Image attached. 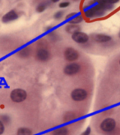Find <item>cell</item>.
<instances>
[{
	"mask_svg": "<svg viewBox=\"0 0 120 135\" xmlns=\"http://www.w3.org/2000/svg\"><path fill=\"white\" fill-rule=\"evenodd\" d=\"M27 98V92L22 89H15L10 93V98L13 102L20 103Z\"/></svg>",
	"mask_w": 120,
	"mask_h": 135,
	"instance_id": "cell-1",
	"label": "cell"
},
{
	"mask_svg": "<svg viewBox=\"0 0 120 135\" xmlns=\"http://www.w3.org/2000/svg\"><path fill=\"white\" fill-rule=\"evenodd\" d=\"M82 66L77 62H69L63 68V73L68 76H73L77 75L81 71Z\"/></svg>",
	"mask_w": 120,
	"mask_h": 135,
	"instance_id": "cell-2",
	"label": "cell"
},
{
	"mask_svg": "<svg viewBox=\"0 0 120 135\" xmlns=\"http://www.w3.org/2000/svg\"><path fill=\"white\" fill-rule=\"evenodd\" d=\"M71 99L74 102H82L88 97V93L86 89L82 88H77L70 93Z\"/></svg>",
	"mask_w": 120,
	"mask_h": 135,
	"instance_id": "cell-3",
	"label": "cell"
},
{
	"mask_svg": "<svg viewBox=\"0 0 120 135\" xmlns=\"http://www.w3.org/2000/svg\"><path fill=\"white\" fill-rule=\"evenodd\" d=\"M63 57H64V59L67 61L74 62L79 59L80 53L77 49H74V47H68L67 49H65L64 52H63Z\"/></svg>",
	"mask_w": 120,
	"mask_h": 135,
	"instance_id": "cell-4",
	"label": "cell"
},
{
	"mask_svg": "<svg viewBox=\"0 0 120 135\" xmlns=\"http://www.w3.org/2000/svg\"><path fill=\"white\" fill-rule=\"evenodd\" d=\"M35 58L41 62H47L51 58V52L46 47H39L35 52Z\"/></svg>",
	"mask_w": 120,
	"mask_h": 135,
	"instance_id": "cell-5",
	"label": "cell"
},
{
	"mask_svg": "<svg viewBox=\"0 0 120 135\" xmlns=\"http://www.w3.org/2000/svg\"><path fill=\"white\" fill-rule=\"evenodd\" d=\"M72 39L78 44H86L89 42L90 37L87 34L79 30L72 35Z\"/></svg>",
	"mask_w": 120,
	"mask_h": 135,
	"instance_id": "cell-6",
	"label": "cell"
},
{
	"mask_svg": "<svg viewBox=\"0 0 120 135\" xmlns=\"http://www.w3.org/2000/svg\"><path fill=\"white\" fill-rule=\"evenodd\" d=\"M100 127L101 130L105 133L112 132L116 127V121L112 118H106L101 122Z\"/></svg>",
	"mask_w": 120,
	"mask_h": 135,
	"instance_id": "cell-7",
	"label": "cell"
},
{
	"mask_svg": "<svg viewBox=\"0 0 120 135\" xmlns=\"http://www.w3.org/2000/svg\"><path fill=\"white\" fill-rule=\"evenodd\" d=\"M19 18V13L16 10H10L6 14H4L2 17V21L3 23H9L14 21Z\"/></svg>",
	"mask_w": 120,
	"mask_h": 135,
	"instance_id": "cell-8",
	"label": "cell"
},
{
	"mask_svg": "<svg viewBox=\"0 0 120 135\" xmlns=\"http://www.w3.org/2000/svg\"><path fill=\"white\" fill-rule=\"evenodd\" d=\"M66 19L68 20L69 24H74V25H78L81 22L83 21V17L81 14H77L76 12H73L68 14Z\"/></svg>",
	"mask_w": 120,
	"mask_h": 135,
	"instance_id": "cell-9",
	"label": "cell"
},
{
	"mask_svg": "<svg viewBox=\"0 0 120 135\" xmlns=\"http://www.w3.org/2000/svg\"><path fill=\"white\" fill-rule=\"evenodd\" d=\"M92 39L96 43L99 44H105L108 42H110L112 40L111 36L105 34H96V35H93L91 36Z\"/></svg>",
	"mask_w": 120,
	"mask_h": 135,
	"instance_id": "cell-10",
	"label": "cell"
},
{
	"mask_svg": "<svg viewBox=\"0 0 120 135\" xmlns=\"http://www.w3.org/2000/svg\"><path fill=\"white\" fill-rule=\"evenodd\" d=\"M31 52H32V49H31V47L30 46H26L21 49L19 51H17V57H19L20 58H28L30 55H31Z\"/></svg>",
	"mask_w": 120,
	"mask_h": 135,
	"instance_id": "cell-11",
	"label": "cell"
},
{
	"mask_svg": "<svg viewBox=\"0 0 120 135\" xmlns=\"http://www.w3.org/2000/svg\"><path fill=\"white\" fill-rule=\"evenodd\" d=\"M69 133H70V130L68 127L62 126L59 127V128L54 129L50 133V135H69Z\"/></svg>",
	"mask_w": 120,
	"mask_h": 135,
	"instance_id": "cell-12",
	"label": "cell"
},
{
	"mask_svg": "<svg viewBox=\"0 0 120 135\" xmlns=\"http://www.w3.org/2000/svg\"><path fill=\"white\" fill-rule=\"evenodd\" d=\"M80 30H81L80 26L78 25H74V24H69L68 23V25H67L65 26V31L67 33L71 34V35H73V33L77 32V31H79Z\"/></svg>",
	"mask_w": 120,
	"mask_h": 135,
	"instance_id": "cell-13",
	"label": "cell"
},
{
	"mask_svg": "<svg viewBox=\"0 0 120 135\" xmlns=\"http://www.w3.org/2000/svg\"><path fill=\"white\" fill-rule=\"evenodd\" d=\"M33 131L27 127H21L17 131V135H32Z\"/></svg>",
	"mask_w": 120,
	"mask_h": 135,
	"instance_id": "cell-14",
	"label": "cell"
},
{
	"mask_svg": "<svg viewBox=\"0 0 120 135\" xmlns=\"http://www.w3.org/2000/svg\"><path fill=\"white\" fill-rule=\"evenodd\" d=\"M77 117V115L73 112H68L65 113L64 116H63V120L64 121H71L74 120Z\"/></svg>",
	"mask_w": 120,
	"mask_h": 135,
	"instance_id": "cell-15",
	"label": "cell"
},
{
	"mask_svg": "<svg viewBox=\"0 0 120 135\" xmlns=\"http://www.w3.org/2000/svg\"><path fill=\"white\" fill-rule=\"evenodd\" d=\"M47 7H48V3H45V2H42V3H39V4L36 6L35 10H36V12H37L41 13V12H45V11L46 10Z\"/></svg>",
	"mask_w": 120,
	"mask_h": 135,
	"instance_id": "cell-16",
	"label": "cell"
},
{
	"mask_svg": "<svg viewBox=\"0 0 120 135\" xmlns=\"http://www.w3.org/2000/svg\"><path fill=\"white\" fill-rule=\"evenodd\" d=\"M48 38H49L51 41L53 42H56L59 40V36L58 35V34L55 32V31L50 30L49 33H48Z\"/></svg>",
	"mask_w": 120,
	"mask_h": 135,
	"instance_id": "cell-17",
	"label": "cell"
},
{
	"mask_svg": "<svg viewBox=\"0 0 120 135\" xmlns=\"http://www.w3.org/2000/svg\"><path fill=\"white\" fill-rule=\"evenodd\" d=\"M0 120L3 121V123L5 124V125H9L11 124V118L7 115H0Z\"/></svg>",
	"mask_w": 120,
	"mask_h": 135,
	"instance_id": "cell-18",
	"label": "cell"
},
{
	"mask_svg": "<svg viewBox=\"0 0 120 135\" xmlns=\"http://www.w3.org/2000/svg\"><path fill=\"white\" fill-rule=\"evenodd\" d=\"M63 15H64V12H63V11H58V12H56L54 13V18L55 20H60L63 17Z\"/></svg>",
	"mask_w": 120,
	"mask_h": 135,
	"instance_id": "cell-19",
	"label": "cell"
},
{
	"mask_svg": "<svg viewBox=\"0 0 120 135\" xmlns=\"http://www.w3.org/2000/svg\"><path fill=\"white\" fill-rule=\"evenodd\" d=\"M70 5V3L68 2V1H63V2H61L59 4V7L60 8H66V7H69Z\"/></svg>",
	"mask_w": 120,
	"mask_h": 135,
	"instance_id": "cell-20",
	"label": "cell"
},
{
	"mask_svg": "<svg viewBox=\"0 0 120 135\" xmlns=\"http://www.w3.org/2000/svg\"><path fill=\"white\" fill-rule=\"evenodd\" d=\"M5 132V124L0 120V135H3Z\"/></svg>",
	"mask_w": 120,
	"mask_h": 135,
	"instance_id": "cell-21",
	"label": "cell"
},
{
	"mask_svg": "<svg viewBox=\"0 0 120 135\" xmlns=\"http://www.w3.org/2000/svg\"><path fill=\"white\" fill-rule=\"evenodd\" d=\"M93 2L95 3H97V4H100V5H102V6H104V5L108 3L107 0H93Z\"/></svg>",
	"mask_w": 120,
	"mask_h": 135,
	"instance_id": "cell-22",
	"label": "cell"
},
{
	"mask_svg": "<svg viewBox=\"0 0 120 135\" xmlns=\"http://www.w3.org/2000/svg\"><path fill=\"white\" fill-rule=\"evenodd\" d=\"M91 133V127H87V129H86L84 132H82L80 135H90Z\"/></svg>",
	"mask_w": 120,
	"mask_h": 135,
	"instance_id": "cell-23",
	"label": "cell"
},
{
	"mask_svg": "<svg viewBox=\"0 0 120 135\" xmlns=\"http://www.w3.org/2000/svg\"><path fill=\"white\" fill-rule=\"evenodd\" d=\"M120 1V0H107V2L109 3H110V4H115V3H118Z\"/></svg>",
	"mask_w": 120,
	"mask_h": 135,
	"instance_id": "cell-24",
	"label": "cell"
},
{
	"mask_svg": "<svg viewBox=\"0 0 120 135\" xmlns=\"http://www.w3.org/2000/svg\"><path fill=\"white\" fill-rule=\"evenodd\" d=\"M60 0H50L51 3H59Z\"/></svg>",
	"mask_w": 120,
	"mask_h": 135,
	"instance_id": "cell-25",
	"label": "cell"
},
{
	"mask_svg": "<svg viewBox=\"0 0 120 135\" xmlns=\"http://www.w3.org/2000/svg\"><path fill=\"white\" fill-rule=\"evenodd\" d=\"M118 36H119V38H120V32H119V35H118Z\"/></svg>",
	"mask_w": 120,
	"mask_h": 135,
	"instance_id": "cell-26",
	"label": "cell"
},
{
	"mask_svg": "<svg viewBox=\"0 0 120 135\" xmlns=\"http://www.w3.org/2000/svg\"><path fill=\"white\" fill-rule=\"evenodd\" d=\"M119 66H120V61H119Z\"/></svg>",
	"mask_w": 120,
	"mask_h": 135,
	"instance_id": "cell-27",
	"label": "cell"
},
{
	"mask_svg": "<svg viewBox=\"0 0 120 135\" xmlns=\"http://www.w3.org/2000/svg\"><path fill=\"white\" fill-rule=\"evenodd\" d=\"M74 1H77V0H74Z\"/></svg>",
	"mask_w": 120,
	"mask_h": 135,
	"instance_id": "cell-28",
	"label": "cell"
}]
</instances>
